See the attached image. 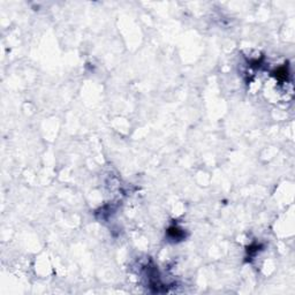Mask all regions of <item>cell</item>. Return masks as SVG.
Instances as JSON below:
<instances>
[{
    "instance_id": "cell-1",
    "label": "cell",
    "mask_w": 295,
    "mask_h": 295,
    "mask_svg": "<svg viewBox=\"0 0 295 295\" xmlns=\"http://www.w3.org/2000/svg\"><path fill=\"white\" fill-rule=\"evenodd\" d=\"M168 233H170V235H171L172 238H179L180 235H182V232L176 227H171L168 229Z\"/></svg>"
}]
</instances>
